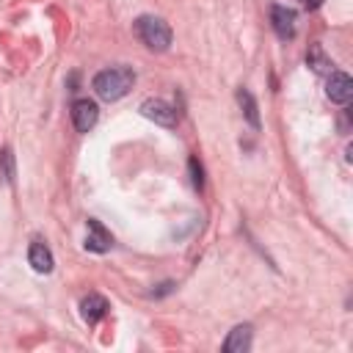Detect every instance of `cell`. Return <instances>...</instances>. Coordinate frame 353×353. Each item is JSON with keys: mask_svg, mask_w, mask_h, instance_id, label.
Masks as SVG:
<instances>
[{"mask_svg": "<svg viewBox=\"0 0 353 353\" xmlns=\"http://www.w3.org/2000/svg\"><path fill=\"white\" fill-rule=\"evenodd\" d=\"M132 83H135V74H132L130 66H110V69H102V72H97L94 80H91L97 97L105 99V102L121 99V97L132 88Z\"/></svg>", "mask_w": 353, "mask_h": 353, "instance_id": "6da1fadb", "label": "cell"}, {"mask_svg": "<svg viewBox=\"0 0 353 353\" xmlns=\"http://www.w3.org/2000/svg\"><path fill=\"white\" fill-rule=\"evenodd\" d=\"M135 36L154 52H165L168 44H171V28L165 19L160 17H152V14H143L135 19Z\"/></svg>", "mask_w": 353, "mask_h": 353, "instance_id": "7a4b0ae2", "label": "cell"}, {"mask_svg": "<svg viewBox=\"0 0 353 353\" xmlns=\"http://www.w3.org/2000/svg\"><path fill=\"white\" fill-rule=\"evenodd\" d=\"M325 94H328L331 102L347 105L350 97H353V80H350V74H345V72H331L328 85H325Z\"/></svg>", "mask_w": 353, "mask_h": 353, "instance_id": "3957f363", "label": "cell"}, {"mask_svg": "<svg viewBox=\"0 0 353 353\" xmlns=\"http://www.w3.org/2000/svg\"><path fill=\"white\" fill-rule=\"evenodd\" d=\"M141 113L146 119H152L154 124H160V127H174L176 124V110L163 99H146L141 105Z\"/></svg>", "mask_w": 353, "mask_h": 353, "instance_id": "277c9868", "label": "cell"}, {"mask_svg": "<svg viewBox=\"0 0 353 353\" xmlns=\"http://www.w3.org/2000/svg\"><path fill=\"white\" fill-rule=\"evenodd\" d=\"M97 116H99V110H97V102H91V99H77L72 105V124L77 132H88L97 124Z\"/></svg>", "mask_w": 353, "mask_h": 353, "instance_id": "5b68a950", "label": "cell"}, {"mask_svg": "<svg viewBox=\"0 0 353 353\" xmlns=\"http://www.w3.org/2000/svg\"><path fill=\"white\" fill-rule=\"evenodd\" d=\"M270 25L276 30L279 39H292L295 36V11L287 8V6H273L270 8Z\"/></svg>", "mask_w": 353, "mask_h": 353, "instance_id": "8992f818", "label": "cell"}, {"mask_svg": "<svg viewBox=\"0 0 353 353\" xmlns=\"http://www.w3.org/2000/svg\"><path fill=\"white\" fill-rule=\"evenodd\" d=\"M113 245V237L110 232L97 221V218H88V234H85V248L88 251H97V254H105L108 248Z\"/></svg>", "mask_w": 353, "mask_h": 353, "instance_id": "52a82bcc", "label": "cell"}, {"mask_svg": "<svg viewBox=\"0 0 353 353\" xmlns=\"http://www.w3.org/2000/svg\"><path fill=\"white\" fill-rule=\"evenodd\" d=\"M80 314H83V320L85 323H99L105 314H108V301L102 298V295H97V292H91V295H85L83 298V303H80Z\"/></svg>", "mask_w": 353, "mask_h": 353, "instance_id": "ba28073f", "label": "cell"}, {"mask_svg": "<svg viewBox=\"0 0 353 353\" xmlns=\"http://www.w3.org/2000/svg\"><path fill=\"white\" fill-rule=\"evenodd\" d=\"M28 262H30V268H33L36 273H50L52 265H55L52 251H50L44 243H30V248H28Z\"/></svg>", "mask_w": 353, "mask_h": 353, "instance_id": "9c48e42d", "label": "cell"}, {"mask_svg": "<svg viewBox=\"0 0 353 353\" xmlns=\"http://www.w3.org/2000/svg\"><path fill=\"white\" fill-rule=\"evenodd\" d=\"M248 347H251V325H248V323L234 325V328L229 331L226 342H223V350H226V353H243V350H248Z\"/></svg>", "mask_w": 353, "mask_h": 353, "instance_id": "30bf717a", "label": "cell"}, {"mask_svg": "<svg viewBox=\"0 0 353 353\" xmlns=\"http://www.w3.org/2000/svg\"><path fill=\"white\" fill-rule=\"evenodd\" d=\"M306 63H309V66H312V72H317V74L334 72V69H331L334 63H331V58L323 52V47H320V44H312V47H309V52H306Z\"/></svg>", "mask_w": 353, "mask_h": 353, "instance_id": "8fae6325", "label": "cell"}, {"mask_svg": "<svg viewBox=\"0 0 353 353\" xmlns=\"http://www.w3.org/2000/svg\"><path fill=\"white\" fill-rule=\"evenodd\" d=\"M237 102H240V108H243V113H245V121H248L254 130H259V110H256V102H254L251 91L240 88V91H237Z\"/></svg>", "mask_w": 353, "mask_h": 353, "instance_id": "7c38bea8", "label": "cell"}, {"mask_svg": "<svg viewBox=\"0 0 353 353\" xmlns=\"http://www.w3.org/2000/svg\"><path fill=\"white\" fill-rule=\"evenodd\" d=\"M0 176H3V182H14V154H11V149H3L0 152Z\"/></svg>", "mask_w": 353, "mask_h": 353, "instance_id": "4fadbf2b", "label": "cell"}, {"mask_svg": "<svg viewBox=\"0 0 353 353\" xmlns=\"http://www.w3.org/2000/svg\"><path fill=\"white\" fill-rule=\"evenodd\" d=\"M188 168H190L193 188H196V190H201V188H204V168H201V163H199L196 157H190V160H188Z\"/></svg>", "mask_w": 353, "mask_h": 353, "instance_id": "5bb4252c", "label": "cell"}, {"mask_svg": "<svg viewBox=\"0 0 353 353\" xmlns=\"http://www.w3.org/2000/svg\"><path fill=\"white\" fill-rule=\"evenodd\" d=\"M171 290H174V284H171V281H165V284H160V290H154L152 295H154V298H160V295H165V292H171Z\"/></svg>", "mask_w": 353, "mask_h": 353, "instance_id": "9a60e30c", "label": "cell"}, {"mask_svg": "<svg viewBox=\"0 0 353 353\" xmlns=\"http://www.w3.org/2000/svg\"><path fill=\"white\" fill-rule=\"evenodd\" d=\"M323 6V0H303V8H309V11H317Z\"/></svg>", "mask_w": 353, "mask_h": 353, "instance_id": "2e32d148", "label": "cell"}]
</instances>
